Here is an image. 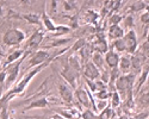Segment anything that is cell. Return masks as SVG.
I'll list each match as a JSON object with an SVG mask.
<instances>
[{"label": "cell", "mask_w": 149, "mask_h": 119, "mask_svg": "<svg viewBox=\"0 0 149 119\" xmlns=\"http://www.w3.org/2000/svg\"><path fill=\"white\" fill-rule=\"evenodd\" d=\"M26 39V33L18 28L8 29L3 36V43L7 46L19 45Z\"/></svg>", "instance_id": "6da1fadb"}, {"label": "cell", "mask_w": 149, "mask_h": 119, "mask_svg": "<svg viewBox=\"0 0 149 119\" xmlns=\"http://www.w3.org/2000/svg\"><path fill=\"white\" fill-rule=\"evenodd\" d=\"M60 75L62 76V79L65 80V82H67L68 85L73 88V89H77L79 87V71L75 70V69H73L69 64H65L63 69L61 70V73Z\"/></svg>", "instance_id": "7a4b0ae2"}, {"label": "cell", "mask_w": 149, "mask_h": 119, "mask_svg": "<svg viewBox=\"0 0 149 119\" xmlns=\"http://www.w3.org/2000/svg\"><path fill=\"white\" fill-rule=\"evenodd\" d=\"M49 58H50V55H49L48 50L45 49H38V50H36L32 56L30 57V59L28 61V70L29 69H33L36 67H38L45 62L49 61Z\"/></svg>", "instance_id": "3957f363"}, {"label": "cell", "mask_w": 149, "mask_h": 119, "mask_svg": "<svg viewBox=\"0 0 149 119\" xmlns=\"http://www.w3.org/2000/svg\"><path fill=\"white\" fill-rule=\"evenodd\" d=\"M124 42H125V46H127V54H130V55H134L136 54L139 49V38H137V33L136 31L132 29V30H129L125 32L123 37Z\"/></svg>", "instance_id": "277c9868"}, {"label": "cell", "mask_w": 149, "mask_h": 119, "mask_svg": "<svg viewBox=\"0 0 149 119\" xmlns=\"http://www.w3.org/2000/svg\"><path fill=\"white\" fill-rule=\"evenodd\" d=\"M58 93L60 97L65 104L73 105L74 102V89L68 85L67 82H61L58 85Z\"/></svg>", "instance_id": "5b68a950"}, {"label": "cell", "mask_w": 149, "mask_h": 119, "mask_svg": "<svg viewBox=\"0 0 149 119\" xmlns=\"http://www.w3.org/2000/svg\"><path fill=\"white\" fill-rule=\"evenodd\" d=\"M92 48H93V51L99 53V54H106L110 49H109V43L106 41L105 35L103 33H97L94 35V41L92 43Z\"/></svg>", "instance_id": "8992f818"}, {"label": "cell", "mask_w": 149, "mask_h": 119, "mask_svg": "<svg viewBox=\"0 0 149 119\" xmlns=\"http://www.w3.org/2000/svg\"><path fill=\"white\" fill-rule=\"evenodd\" d=\"M44 39V31L42 29H38L36 30L26 42V50H37V48H38L41 45V43L43 42Z\"/></svg>", "instance_id": "52a82bcc"}, {"label": "cell", "mask_w": 149, "mask_h": 119, "mask_svg": "<svg viewBox=\"0 0 149 119\" xmlns=\"http://www.w3.org/2000/svg\"><path fill=\"white\" fill-rule=\"evenodd\" d=\"M81 73H82V77L92 80V81H95L98 79H100V70H99L91 61L82 66Z\"/></svg>", "instance_id": "ba28073f"}, {"label": "cell", "mask_w": 149, "mask_h": 119, "mask_svg": "<svg viewBox=\"0 0 149 119\" xmlns=\"http://www.w3.org/2000/svg\"><path fill=\"white\" fill-rule=\"evenodd\" d=\"M75 98L78 99V101L80 102V105L85 109H90L91 107V98H90V92L86 87L79 86L75 89Z\"/></svg>", "instance_id": "9c48e42d"}, {"label": "cell", "mask_w": 149, "mask_h": 119, "mask_svg": "<svg viewBox=\"0 0 149 119\" xmlns=\"http://www.w3.org/2000/svg\"><path fill=\"white\" fill-rule=\"evenodd\" d=\"M105 64L109 69H115V68H118V64H119V59H120V56L117 51L110 49L106 54H105Z\"/></svg>", "instance_id": "30bf717a"}, {"label": "cell", "mask_w": 149, "mask_h": 119, "mask_svg": "<svg viewBox=\"0 0 149 119\" xmlns=\"http://www.w3.org/2000/svg\"><path fill=\"white\" fill-rule=\"evenodd\" d=\"M125 35V30L124 28H122L120 25H111L109 26L107 30V37L110 41H116V39H120L124 37Z\"/></svg>", "instance_id": "8fae6325"}, {"label": "cell", "mask_w": 149, "mask_h": 119, "mask_svg": "<svg viewBox=\"0 0 149 119\" xmlns=\"http://www.w3.org/2000/svg\"><path fill=\"white\" fill-rule=\"evenodd\" d=\"M48 105H49V101H48L47 97L33 99V100L30 101L29 105L25 106V109L23 110V112H26V111H30V110H35V109H44V107H47Z\"/></svg>", "instance_id": "7c38bea8"}, {"label": "cell", "mask_w": 149, "mask_h": 119, "mask_svg": "<svg viewBox=\"0 0 149 119\" xmlns=\"http://www.w3.org/2000/svg\"><path fill=\"white\" fill-rule=\"evenodd\" d=\"M130 61H131V73L134 75H139L142 71V58L139 54H134L130 56Z\"/></svg>", "instance_id": "4fadbf2b"}, {"label": "cell", "mask_w": 149, "mask_h": 119, "mask_svg": "<svg viewBox=\"0 0 149 119\" xmlns=\"http://www.w3.org/2000/svg\"><path fill=\"white\" fill-rule=\"evenodd\" d=\"M26 50H24V49H17L15 51H12L11 54H8L7 58L5 59V62H4V68L11 66V64H13L15 62L19 61V59L24 56V54H25Z\"/></svg>", "instance_id": "5bb4252c"}, {"label": "cell", "mask_w": 149, "mask_h": 119, "mask_svg": "<svg viewBox=\"0 0 149 119\" xmlns=\"http://www.w3.org/2000/svg\"><path fill=\"white\" fill-rule=\"evenodd\" d=\"M148 74H149V64H147V66H144V67L142 68V71H141L139 79L135 81V83H136V89H135L136 93H140L142 86L147 82V80H148Z\"/></svg>", "instance_id": "9a60e30c"}, {"label": "cell", "mask_w": 149, "mask_h": 119, "mask_svg": "<svg viewBox=\"0 0 149 119\" xmlns=\"http://www.w3.org/2000/svg\"><path fill=\"white\" fill-rule=\"evenodd\" d=\"M118 69L120 71L122 75H127L131 73V61L130 57L128 56H122L119 59V64H118Z\"/></svg>", "instance_id": "2e32d148"}, {"label": "cell", "mask_w": 149, "mask_h": 119, "mask_svg": "<svg viewBox=\"0 0 149 119\" xmlns=\"http://www.w3.org/2000/svg\"><path fill=\"white\" fill-rule=\"evenodd\" d=\"M41 19H42V25H43V29H44L45 31L50 32V33L55 32V30H56V25L54 24V21L52 20L50 16L47 15V12H43L42 16H41Z\"/></svg>", "instance_id": "e0dca14e"}, {"label": "cell", "mask_w": 149, "mask_h": 119, "mask_svg": "<svg viewBox=\"0 0 149 119\" xmlns=\"http://www.w3.org/2000/svg\"><path fill=\"white\" fill-rule=\"evenodd\" d=\"M91 62L99 69V70H104L105 68H107L106 67V64H105V59H104V56L102 55V54H99V53H95V51H93V54H92V58H91Z\"/></svg>", "instance_id": "ac0fdd59"}, {"label": "cell", "mask_w": 149, "mask_h": 119, "mask_svg": "<svg viewBox=\"0 0 149 119\" xmlns=\"http://www.w3.org/2000/svg\"><path fill=\"white\" fill-rule=\"evenodd\" d=\"M67 64H69L73 69L78 70L79 73L81 71L82 66H84V64H82V62H81L80 56H79V55H75V54L69 55V57H68V59H67Z\"/></svg>", "instance_id": "d6986e66"}, {"label": "cell", "mask_w": 149, "mask_h": 119, "mask_svg": "<svg viewBox=\"0 0 149 119\" xmlns=\"http://www.w3.org/2000/svg\"><path fill=\"white\" fill-rule=\"evenodd\" d=\"M20 18L24 19L25 21H28L29 24H41L42 23V19H41V16L37 15V13H33V12H28V13H22L20 15Z\"/></svg>", "instance_id": "ffe728a7"}, {"label": "cell", "mask_w": 149, "mask_h": 119, "mask_svg": "<svg viewBox=\"0 0 149 119\" xmlns=\"http://www.w3.org/2000/svg\"><path fill=\"white\" fill-rule=\"evenodd\" d=\"M72 41V38H62V37H58V38H52L47 44H45V48L49 49V48H58V46H62V45H66L67 43H69Z\"/></svg>", "instance_id": "44dd1931"}, {"label": "cell", "mask_w": 149, "mask_h": 119, "mask_svg": "<svg viewBox=\"0 0 149 119\" xmlns=\"http://www.w3.org/2000/svg\"><path fill=\"white\" fill-rule=\"evenodd\" d=\"M70 31L72 30H70V28L68 25H56L55 32L49 35V37L50 38H58V37H61V36H65V35L69 33Z\"/></svg>", "instance_id": "7402d4cb"}, {"label": "cell", "mask_w": 149, "mask_h": 119, "mask_svg": "<svg viewBox=\"0 0 149 119\" xmlns=\"http://www.w3.org/2000/svg\"><path fill=\"white\" fill-rule=\"evenodd\" d=\"M112 50L119 53H127V46H125V42H124L123 38L120 39H116L112 41Z\"/></svg>", "instance_id": "603a6c76"}, {"label": "cell", "mask_w": 149, "mask_h": 119, "mask_svg": "<svg viewBox=\"0 0 149 119\" xmlns=\"http://www.w3.org/2000/svg\"><path fill=\"white\" fill-rule=\"evenodd\" d=\"M86 44H87V41H86V38H85V37H81V38L77 39V42L69 48V50H70V53L75 54V53L80 51Z\"/></svg>", "instance_id": "cb8c5ba5"}, {"label": "cell", "mask_w": 149, "mask_h": 119, "mask_svg": "<svg viewBox=\"0 0 149 119\" xmlns=\"http://www.w3.org/2000/svg\"><path fill=\"white\" fill-rule=\"evenodd\" d=\"M85 17H86V21L87 23H91V24H95L97 20L100 18V15L95 12L94 10H87L85 13Z\"/></svg>", "instance_id": "d4e9b609"}, {"label": "cell", "mask_w": 149, "mask_h": 119, "mask_svg": "<svg viewBox=\"0 0 149 119\" xmlns=\"http://www.w3.org/2000/svg\"><path fill=\"white\" fill-rule=\"evenodd\" d=\"M122 104V98H120V95L117 91H113L112 93H111V107H112V110L113 109H117V107H119Z\"/></svg>", "instance_id": "484cf974"}, {"label": "cell", "mask_w": 149, "mask_h": 119, "mask_svg": "<svg viewBox=\"0 0 149 119\" xmlns=\"http://www.w3.org/2000/svg\"><path fill=\"white\" fill-rule=\"evenodd\" d=\"M142 10H146V1H134L130 5L129 12L131 15V13H135V12H140Z\"/></svg>", "instance_id": "4316f807"}, {"label": "cell", "mask_w": 149, "mask_h": 119, "mask_svg": "<svg viewBox=\"0 0 149 119\" xmlns=\"http://www.w3.org/2000/svg\"><path fill=\"white\" fill-rule=\"evenodd\" d=\"M123 21V17L119 13H111L109 17V25H119V24Z\"/></svg>", "instance_id": "83f0119b"}, {"label": "cell", "mask_w": 149, "mask_h": 119, "mask_svg": "<svg viewBox=\"0 0 149 119\" xmlns=\"http://www.w3.org/2000/svg\"><path fill=\"white\" fill-rule=\"evenodd\" d=\"M123 24H124V28H127L128 31L132 30L134 25H135V21H134V16L132 15H128L127 17L123 18Z\"/></svg>", "instance_id": "f1b7e54d"}, {"label": "cell", "mask_w": 149, "mask_h": 119, "mask_svg": "<svg viewBox=\"0 0 149 119\" xmlns=\"http://www.w3.org/2000/svg\"><path fill=\"white\" fill-rule=\"evenodd\" d=\"M112 112H113L112 107H111V106H107L104 111H102L97 116V118H98V119H110L111 116H112Z\"/></svg>", "instance_id": "f546056e"}, {"label": "cell", "mask_w": 149, "mask_h": 119, "mask_svg": "<svg viewBox=\"0 0 149 119\" xmlns=\"http://www.w3.org/2000/svg\"><path fill=\"white\" fill-rule=\"evenodd\" d=\"M139 104L141 107H149V92H146L139 97Z\"/></svg>", "instance_id": "4dcf8cb0"}, {"label": "cell", "mask_w": 149, "mask_h": 119, "mask_svg": "<svg viewBox=\"0 0 149 119\" xmlns=\"http://www.w3.org/2000/svg\"><path fill=\"white\" fill-rule=\"evenodd\" d=\"M94 97L98 100H107L111 97V93L109 92V89H103V91H98L97 93H94Z\"/></svg>", "instance_id": "1f68e13d"}, {"label": "cell", "mask_w": 149, "mask_h": 119, "mask_svg": "<svg viewBox=\"0 0 149 119\" xmlns=\"http://www.w3.org/2000/svg\"><path fill=\"white\" fill-rule=\"evenodd\" d=\"M62 8H63L65 12H73V11H75L77 8V3H74V1H69V0H67V1H62Z\"/></svg>", "instance_id": "d6a6232c"}, {"label": "cell", "mask_w": 149, "mask_h": 119, "mask_svg": "<svg viewBox=\"0 0 149 119\" xmlns=\"http://www.w3.org/2000/svg\"><path fill=\"white\" fill-rule=\"evenodd\" d=\"M109 105V101L107 100H95V109H97V113L99 114L102 111H104Z\"/></svg>", "instance_id": "836d02e7"}, {"label": "cell", "mask_w": 149, "mask_h": 119, "mask_svg": "<svg viewBox=\"0 0 149 119\" xmlns=\"http://www.w3.org/2000/svg\"><path fill=\"white\" fill-rule=\"evenodd\" d=\"M84 79V82L86 83V88H87L92 94H94V93H97V87H95V82L94 81H92V80H88V79H85V77H82Z\"/></svg>", "instance_id": "e575fe53"}, {"label": "cell", "mask_w": 149, "mask_h": 119, "mask_svg": "<svg viewBox=\"0 0 149 119\" xmlns=\"http://www.w3.org/2000/svg\"><path fill=\"white\" fill-rule=\"evenodd\" d=\"M68 26L70 28V30H75V29H78V28H79V17H78V15L72 16V17H70Z\"/></svg>", "instance_id": "d590c367"}, {"label": "cell", "mask_w": 149, "mask_h": 119, "mask_svg": "<svg viewBox=\"0 0 149 119\" xmlns=\"http://www.w3.org/2000/svg\"><path fill=\"white\" fill-rule=\"evenodd\" d=\"M81 118L82 119H95L97 118V114L92 110L86 109L84 112H81Z\"/></svg>", "instance_id": "8d00e7d4"}, {"label": "cell", "mask_w": 149, "mask_h": 119, "mask_svg": "<svg viewBox=\"0 0 149 119\" xmlns=\"http://www.w3.org/2000/svg\"><path fill=\"white\" fill-rule=\"evenodd\" d=\"M141 55L147 59H149V44L147 42H144L141 46Z\"/></svg>", "instance_id": "74e56055"}, {"label": "cell", "mask_w": 149, "mask_h": 119, "mask_svg": "<svg viewBox=\"0 0 149 119\" xmlns=\"http://www.w3.org/2000/svg\"><path fill=\"white\" fill-rule=\"evenodd\" d=\"M95 82V87H97V92L98 91H103V89H107V85L104 82V81H102L100 79H98V80H95L94 81Z\"/></svg>", "instance_id": "f35d334b"}, {"label": "cell", "mask_w": 149, "mask_h": 119, "mask_svg": "<svg viewBox=\"0 0 149 119\" xmlns=\"http://www.w3.org/2000/svg\"><path fill=\"white\" fill-rule=\"evenodd\" d=\"M58 1H50L49 5H50V15L55 16L57 13V10H58Z\"/></svg>", "instance_id": "ab89813d"}, {"label": "cell", "mask_w": 149, "mask_h": 119, "mask_svg": "<svg viewBox=\"0 0 149 119\" xmlns=\"http://www.w3.org/2000/svg\"><path fill=\"white\" fill-rule=\"evenodd\" d=\"M6 77H7V69L3 68V70L0 71V87H3L5 85Z\"/></svg>", "instance_id": "60d3db41"}, {"label": "cell", "mask_w": 149, "mask_h": 119, "mask_svg": "<svg viewBox=\"0 0 149 119\" xmlns=\"http://www.w3.org/2000/svg\"><path fill=\"white\" fill-rule=\"evenodd\" d=\"M140 20L143 25L146 26H149V13L148 12H143V13L140 16Z\"/></svg>", "instance_id": "b9f144b4"}, {"label": "cell", "mask_w": 149, "mask_h": 119, "mask_svg": "<svg viewBox=\"0 0 149 119\" xmlns=\"http://www.w3.org/2000/svg\"><path fill=\"white\" fill-rule=\"evenodd\" d=\"M149 118V113L148 112H142L140 114H137L134 119H148Z\"/></svg>", "instance_id": "7bdbcfd3"}, {"label": "cell", "mask_w": 149, "mask_h": 119, "mask_svg": "<svg viewBox=\"0 0 149 119\" xmlns=\"http://www.w3.org/2000/svg\"><path fill=\"white\" fill-rule=\"evenodd\" d=\"M50 119H66V118H63L61 114H58V113H55V114H53L52 117H50Z\"/></svg>", "instance_id": "ee69618b"}, {"label": "cell", "mask_w": 149, "mask_h": 119, "mask_svg": "<svg viewBox=\"0 0 149 119\" xmlns=\"http://www.w3.org/2000/svg\"><path fill=\"white\" fill-rule=\"evenodd\" d=\"M4 16H5V11H4V7L0 5V20H1L3 18H4Z\"/></svg>", "instance_id": "f6af8a7d"}, {"label": "cell", "mask_w": 149, "mask_h": 119, "mask_svg": "<svg viewBox=\"0 0 149 119\" xmlns=\"http://www.w3.org/2000/svg\"><path fill=\"white\" fill-rule=\"evenodd\" d=\"M146 12L149 13V1H146Z\"/></svg>", "instance_id": "bcb514c9"}, {"label": "cell", "mask_w": 149, "mask_h": 119, "mask_svg": "<svg viewBox=\"0 0 149 119\" xmlns=\"http://www.w3.org/2000/svg\"><path fill=\"white\" fill-rule=\"evenodd\" d=\"M3 98V87H0V99Z\"/></svg>", "instance_id": "7dc6e473"}, {"label": "cell", "mask_w": 149, "mask_h": 119, "mask_svg": "<svg viewBox=\"0 0 149 119\" xmlns=\"http://www.w3.org/2000/svg\"><path fill=\"white\" fill-rule=\"evenodd\" d=\"M146 42H147V43L149 44V32L147 33V41H146Z\"/></svg>", "instance_id": "c3c4849f"}, {"label": "cell", "mask_w": 149, "mask_h": 119, "mask_svg": "<svg viewBox=\"0 0 149 119\" xmlns=\"http://www.w3.org/2000/svg\"><path fill=\"white\" fill-rule=\"evenodd\" d=\"M1 64H3V62H1V56H0V68H1Z\"/></svg>", "instance_id": "681fc988"}, {"label": "cell", "mask_w": 149, "mask_h": 119, "mask_svg": "<svg viewBox=\"0 0 149 119\" xmlns=\"http://www.w3.org/2000/svg\"><path fill=\"white\" fill-rule=\"evenodd\" d=\"M148 80H149V74H148Z\"/></svg>", "instance_id": "f907efd6"}, {"label": "cell", "mask_w": 149, "mask_h": 119, "mask_svg": "<svg viewBox=\"0 0 149 119\" xmlns=\"http://www.w3.org/2000/svg\"><path fill=\"white\" fill-rule=\"evenodd\" d=\"M0 56H1V51H0Z\"/></svg>", "instance_id": "816d5d0a"}, {"label": "cell", "mask_w": 149, "mask_h": 119, "mask_svg": "<svg viewBox=\"0 0 149 119\" xmlns=\"http://www.w3.org/2000/svg\"><path fill=\"white\" fill-rule=\"evenodd\" d=\"M148 119H149V118H148Z\"/></svg>", "instance_id": "f5cc1de1"}]
</instances>
